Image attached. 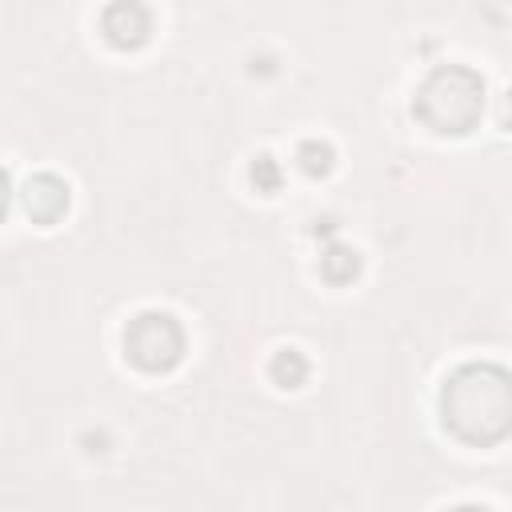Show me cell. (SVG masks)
<instances>
[{
    "instance_id": "3957f363",
    "label": "cell",
    "mask_w": 512,
    "mask_h": 512,
    "mask_svg": "<svg viewBox=\"0 0 512 512\" xmlns=\"http://www.w3.org/2000/svg\"><path fill=\"white\" fill-rule=\"evenodd\" d=\"M124 356L140 372H168L184 360V328L172 312H140L124 328Z\"/></svg>"
},
{
    "instance_id": "52a82bcc",
    "label": "cell",
    "mask_w": 512,
    "mask_h": 512,
    "mask_svg": "<svg viewBox=\"0 0 512 512\" xmlns=\"http://www.w3.org/2000/svg\"><path fill=\"white\" fill-rule=\"evenodd\" d=\"M268 376H272V384H280V388H300V384L308 380V360H304V352H300V348H280V352H272Z\"/></svg>"
},
{
    "instance_id": "ba28073f",
    "label": "cell",
    "mask_w": 512,
    "mask_h": 512,
    "mask_svg": "<svg viewBox=\"0 0 512 512\" xmlns=\"http://www.w3.org/2000/svg\"><path fill=\"white\" fill-rule=\"evenodd\" d=\"M332 160H336V152L324 140H300V148H296V164L308 176H328L332 172Z\"/></svg>"
},
{
    "instance_id": "8992f818",
    "label": "cell",
    "mask_w": 512,
    "mask_h": 512,
    "mask_svg": "<svg viewBox=\"0 0 512 512\" xmlns=\"http://www.w3.org/2000/svg\"><path fill=\"white\" fill-rule=\"evenodd\" d=\"M320 276H324L328 284H348V280H356V276H360V252L348 248V244L324 248V256H320Z\"/></svg>"
},
{
    "instance_id": "8fae6325",
    "label": "cell",
    "mask_w": 512,
    "mask_h": 512,
    "mask_svg": "<svg viewBox=\"0 0 512 512\" xmlns=\"http://www.w3.org/2000/svg\"><path fill=\"white\" fill-rule=\"evenodd\" d=\"M448 512H488V508H476V504H460V508H448Z\"/></svg>"
},
{
    "instance_id": "277c9868",
    "label": "cell",
    "mask_w": 512,
    "mask_h": 512,
    "mask_svg": "<svg viewBox=\"0 0 512 512\" xmlns=\"http://www.w3.org/2000/svg\"><path fill=\"white\" fill-rule=\"evenodd\" d=\"M100 32L116 48H140L152 32V12L136 0H116L100 12Z\"/></svg>"
},
{
    "instance_id": "7a4b0ae2",
    "label": "cell",
    "mask_w": 512,
    "mask_h": 512,
    "mask_svg": "<svg viewBox=\"0 0 512 512\" xmlns=\"http://www.w3.org/2000/svg\"><path fill=\"white\" fill-rule=\"evenodd\" d=\"M412 108H416L420 124L440 136L472 132L484 112V76L468 64H436L416 84Z\"/></svg>"
},
{
    "instance_id": "30bf717a",
    "label": "cell",
    "mask_w": 512,
    "mask_h": 512,
    "mask_svg": "<svg viewBox=\"0 0 512 512\" xmlns=\"http://www.w3.org/2000/svg\"><path fill=\"white\" fill-rule=\"evenodd\" d=\"M8 204H12V176H8L4 168H0V220H4Z\"/></svg>"
},
{
    "instance_id": "5b68a950",
    "label": "cell",
    "mask_w": 512,
    "mask_h": 512,
    "mask_svg": "<svg viewBox=\"0 0 512 512\" xmlns=\"http://www.w3.org/2000/svg\"><path fill=\"white\" fill-rule=\"evenodd\" d=\"M24 208L36 224H56L68 212V184L52 172H36L24 184Z\"/></svg>"
},
{
    "instance_id": "9c48e42d",
    "label": "cell",
    "mask_w": 512,
    "mask_h": 512,
    "mask_svg": "<svg viewBox=\"0 0 512 512\" xmlns=\"http://www.w3.org/2000/svg\"><path fill=\"white\" fill-rule=\"evenodd\" d=\"M252 184H256V192H276V188H280V164H276L272 156H256V164H252Z\"/></svg>"
},
{
    "instance_id": "6da1fadb",
    "label": "cell",
    "mask_w": 512,
    "mask_h": 512,
    "mask_svg": "<svg viewBox=\"0 0 512 512\" xmlns=\"http://www.w3.org/2000/svg\"><path fill=\"white\" fill-rule=\"evenodd\" d=\"M444 428L468 444H496L512 428V388L500 364H460L440 392Z\"/></svg>"
}]
</instances>
